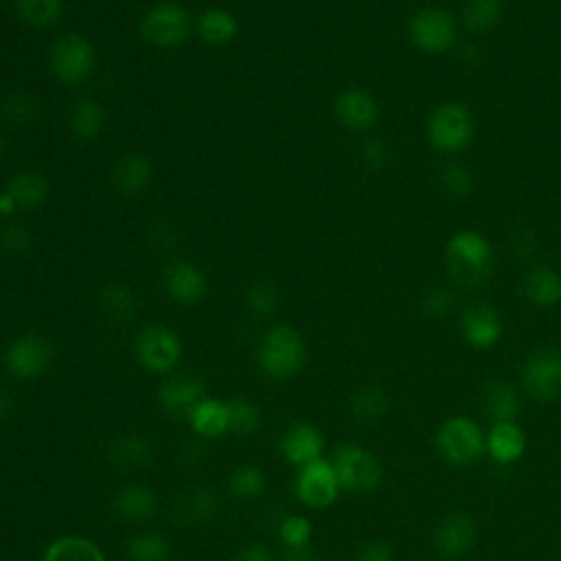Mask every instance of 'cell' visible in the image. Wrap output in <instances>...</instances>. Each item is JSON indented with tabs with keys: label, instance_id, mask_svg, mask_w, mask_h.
Masks as SVG:
<instances>
[{
	"label": "cell",
	"instance_id": "obj_19",
	"mask_svg": "<svg viewBox=\"0 0 561 561\" xmlns=\"http://www.w3.org/2000/svg\"><path fill=\"white\" fill-rule=\"evenodd\" d=\"M460 331L469 346L484 351L495 346L502 337V320L493 305L476 302L462 311Z\"/></svg>",
	"mask_w": 561,
	"mask_h": 561
},
{
	"label": "cell",
	"instance_id": "obj_26",
	"mask_svg": "<svg viewBox=\"0 0 561 561\" xmlns=\"http://www.w3.org/2000/svg\"><path fill=\"white\" fill-rule=\"evenodd\" d=\"M482 412L493 423L515 421L517 414H519V394H517V390L504 379L489 381L484 386V392H482Z\"/></svg>",
	"mask_w": 561,
	"mask_h": 561
},
{
	"label": "cell",
	"instance_id": "obj_1",
	"mask_svg": "<svg viewBox=\"0 0 561 561\" xmlns=\"http://www.w3.org/2000/svg\"><path fill=\"white\" fill-rule=\"evenodd\" d=\"M307 362V344L298 329L289 324L270 327L259 346L256 364L261 373L274 381H285L296 377Z\"/></svg>",
	"mask_w": 561,
	"mask_h": 561
},
{
	"label": "cell",
	"instance_id": "obj_3",
	"mask_svg": "<svg viewBox=\"0 0 561 561\" xmlns=\"http://www.w3.org/2000/svg\"><path fill=\"white\" fill-rule=\"evenodd\" d=\"M434 443L438 456L451 467H469L486 451V434L471 416L465 414L445 419L434 436Z\"/></svg>",
	"mask_w": 561,
	"mask_h": 561
},
{
	"label": "cell",
	"instance_id": "obj_22",
	"mask_svg": "<svg viewBox=\"0 0 561 561\" xmlns=\"http://www.w3.org/2000/svg\"><path fill=\"white\" fill-rule=\"evenodd\" d=\"M526 451V432L515 423H493L486 434V454L497 465H513Z\"/></svg>",
	"mask_w": 561,
	"mask_h": 561
},
{
	"label": "cell",
	"instance_id": "obj_45",
	"mask_svg": "<svg viewBox=\"0 0 561 561\" xmlns=\"http://www.w3.org/2000/svg\"><path fill=\"white\" fill-rule=\"evenodd\" d=\"M359 158H362L364 167H368V169H373V171H379V169H383V167L388 164L390 153H388V147H386L383 140L370 138V140H366V142L362 145Z\"/></svg>",
	"mask_w": 561,
	"mask_h": 561
},
{
	"label": "cell",
	"instance_id": "obj_33",
	"mask_svg": "<svg viewBox=\"0 0 561 561\" xmlns=\"http://www.w3.org/2000/svg\"><path fill=\"white\" fill-rule=\"evenodd\" d=\"M129 561H169L171 541L158 530H138L125 543Z\"/></svg>",
	"mask_w": 561,
	"mask_h": 561
},
{
	"label": "cell",
	"instance_id": "obj_2",
	"mask_svg": "<svg viewBox=\"0 0 561 561\" xmlns=\"http://www.w3.org/2000/svg\"><path fill=\"white\" fill-rule=\"evenodd\" d=\"M447 267L454 280L462 287H476L484 283L493 267V248L476 230H458L445 245Z\"/></svg>",
	"mask_w": 561,
	"mask_h": 561
},
{
	"label": "cell",
	"instance_id": "obj_38",
	"mask_svg": "<svg viewBox=\"0 0 561 561\" xmlns=\"http://www.w3.org/2000/svg\"><path fill=\"white\" fill-rule=\"evenodd\" d=\"M228 408V432L237 436H250L261 427V410L248 397H230Z\"/></svg>",
	"mask_w": 561,
	"mask_h": 561
},
{
	"label": "cell",
	"instance_id": "obj_25",
	"mask_svg": "<svg viewBox=\"0 0 561 561\" xmlns=\"http://www.w3.org/2000/svg\"><path fill=\"white\" fill-rule=\"evenodd\" d=\"M191 432L210 440L228 434V408L226 401L215 397H204L186 416Z\"/></svg>",
	"mask_w": 561,
	"mask_h": 561
},
{
	"label": "cell",
	"instance_id": "obj_37",
	"mask_svg": "<svg viewBox=\"0 0 561 561\" xmlns=\"http://www.w3.org/2000/svg\"><path fill=\"white\" fill-rule=\"evenodd\" d=\"M504 11V0H467L462 4V22L471 33H489L495 28Z\"/></svg>",
	"mask_w": 561,
	"mask_h": 561
},
{
	"label": "cell",
	"instance_id": "obj_10",
	"mask_svg": "<svg viewBox=\"0 0 561 561\" xmlns=\"http://www.w3.org/2000/svg\"><path fill=\"white\" fill-rule=\"evenodd\" d=\"M522 386L535 401H557L561 397V348H535L522 366Z\"/></svg>",
	"mask_w": 561,
	"mask_h": 561
},
{
	"label": "cell",
	"instance_id": "obj_39",
	"mask_svg": "<svg viewBox=\"0 0 561 561\" xmlns=\"http://www.w3.org/2000/svg\"><path fill=\"white\" fill-rule=\"evenodd\" d=\"M39 112H42L39 99L28 92H13L0 105L2 118L11 125H28L39 116Z\"/></svg>",
	"mask_w": 561,
	"mask_h": 561
},
{
	"label": "cell",
	"instance_id": "obj_24",
	"mask_svg": "<svg viewBox=\"0 0 561 561\" xmlns=\"http://www.w3.org/2000/svg\"><path fill=\"white\" fill-rule=\"evenodd\" d=\"M153 178V164L151 160L140 151H129L123 158L116 160L112 169V182L114 186L125 195H138L147 191Z\"/></svg>",
	"mask_w": 561,
	"mask_h": 561
},
{
	"label": "cell",
	"instance_id": "obj_32",
	"mask_svg": "<svg viewBox=\"0 0 561 561\" xmlns=\"http://www.w3.org/2000/svg\"><path fill=\"white\" fill-rule=\"evenodd\" d=\"M96 302H99L101 313L107 320L116 322V324H125L127 320H131L136 316V309H138L136 294L131 291V287L121 285V283H112V285L101 287Z\"/></svg>",
	"mask_w": 561,
	"mask_h": 561
},
{
	"label": "cell",
	"instance_id": "obj_53",
	"mask_svg": "<svg viewBox=\"0 0 561 561\" xmlns=\"http://www.w3.org/2000/svg\"><path fill=\"white\" fill-rule=\"evenodd\" d=\"M0 153H2V136H0Z\"/></svg>",
	"mask_w": 561,
	"mask_h": 561
},
{
	"label": "cell",
	"instance_id": "obj_40",
	"mask_svg": "<svg viewBox=\"0 0 561 561\" xmlns=\"http://www.w3.org/2000/svg\"><path fill=\"white\" fill-rule=\"evenodd\" d=\"M278 537L285 543V548H296V546H309L311 535H313V526L311 519L300 515V513H289L283 515L278 526Z\"/></svg>",
	"mask_w": 561,
	"mask_h": 561
},
{
	"label": "cell",
	"instance_id": "obj_20",
	"mask_svg": "<svg viewBox=\"0 0 561 561\" xmlns=\"http://www.w3.org/2000/svg\"><path fill=\"white\" fill-rule=\"evenodd\" d=\"M335 118L355 131L370 129L379 118V105L375 96L362 88H346L335 96Z\"/></svg>",
	"mask_w": 561,
	"mask_h": 561
},
{
	"label": "cell",
	"instance_id": "obj_43",
	"mask_svg": "<svg viewBox=\"0 0 561 561\" xmlns=\"http://www.w3.org/2000/svg\"><path fill=\"white\" fill-rule=\"evenodd\" d=\"M33 245V234L20 224H11L0 232V248L11 254V256H24L31 252Z\"/></svg>",
	"mask_w": 561,
	"mask_h": 561
},
{
	"label": "cell",
	"instance_id": "obj_14",
	"mask_svg": "<svg viewBox=\"0 0 561 561\" xmlns=\"http://www.w3.org/2000/svg\"><path fill=\"white\" fill-rule=\"evenodd\" d=\"M204 397H208L206 379L197 373H171L158 386V403L173 419H186Z\"/></svg>",
	"mask_w": 561,
	"mask_h": 561
},
{
	"label": "cell",
	"instance_id": "obj_17",
	"mask_svg": "<svg viewBox=\"0 0 561 561\" xmlns=\"http://www.w3.org/2000/svg\"><path fill=\"white\" fill-rule=\"evenodd\" d=\"M476 543V519L462 511L447 513L434 528V548L445 559L465 557Z\"/></svg>",
	"mask_w": 561,
	"mask_h": 561
},
{
	"label": "cell",
	"instance_id": "obj_51",
	"mask_svg": "<svg viewBox=\"0 0 561 561\" xmlns=\"http://www.w3.org/2000/svg\"><path fill=\"white\" fill-rule=\"evenodd\" d=\"M18 210V204L13 199V195L9 191H2L0 193V217H9Z\"/></svg>",
	"mask_w": 561,
	"mask_h": 561
},
{
	"label": "cell",
	"instance_id": "obj_31",
	"mask_svg": "<svg viewBox=\"0 0 561 561\" xmlns=\"http://www.w3.org/2000/svg\"><path fill=\"white\" fill-rule=\"evenodd\" d=\"M7 191L13 195L18 208L35 210V208H39V206L48 199L50 184H48V180H46L42 173H37V171H18V173L9 180Z\"/></svg>",
	"mask_w": 561,
	"mask_h": 561
},
{
	"label": "cell",
	"instance_id": "obj_4",
	"mask_svg": "<svg viewBox=\"0 0 561 561\" xmlns=\"http://www.w3.org/2000/svg\"><path fill=\"white\" fill-rule=\"evenodd\" d=\"M48 66L59 83L68 88L81 85L96 68L94 44L81 33H66L53 42Z\"/></svg>",
	"mask_w": 561,
	"mask_h": 561
},
{
	"label": "cell",
	"instance_id": "obj_50",
	"mask_svg": "<svg viewBox=\"0 0 561 561\" xmlns=\"http://www.w3.org/2000/svg\"><path fill=\"white\" fill-rule=\"evenodd\" d=\"M280 561H320V557L311 546H296V548H285Z\"/></svg>",
	"mask_w": 561,
	"mask_h": 561
},
{
	"label": "cell",
	"instance_id": "obj_15",
	"mask_svg": "<svg viewBox=\"0 0 561 561\" xmlns=\"http://www.w3.org/2000/svg\"><path fill=\"white\" fill-rule=\"evenodd\" d=\"M278 454L285 462L294 467H305L318 458H322L324 451V436L322 432L305 421H296L283 430L278 436Z\"/></svg>",
	"mask_w": 561,
	"mask_h": 561
},
{
	"label": "cell",
	"instance_id": "obj_16",
	"mask_svg": "<svg viewBox=\"0 0 561 561\" xmlns=\"http://www.w3.org/2000/svg\"><path fill=\"white\" fill-rule=\"evenodd\" d=\"M162 285H164L167 294L171 296V300H175L178 305H184V307L202 302V298L206 296V289H208V280H206V274L202 272V267L191 261H180V259L164 265Z\"/></svg>",
	"mask_w": 561,
	"mask_h": 561
},
{
	"label": "cell",
	"instance_id": "obj_8",
	"mask_svg": "<svg viewBox=\"0 0 561 561\" xmlns=\"http://www.w3.org/2000/svg\"><path fill=\"white\" fill-rule=\"evenodd\" d=\"M331 465L340 486L348 493H373L383 480V467L379 458L357 443L337 445Z\"/></svg>",
	"mask_w": 561,
	"mask_h": 561
},
{
	"label": "cell",
	"instance_id": "obj_5",
	"mask_svg": "<svg viewBox=\"0 0 561 561\" xmlns=\"http://www.w3.org/2000/svg\"><path fill=\"white\" fill-rule=\"evenodd\" d=\"M425 134L434 149L443 153H456L473 140V114L460 101H445L430 112Z\"/></svg>",
	"mask_w": 561,
	"mask_h": 561
},
{
	"label": "cell",
	"instance_id": "obj_42",
	"mask_svg": "<svg viewBox=\"0 0 561 561\" xmlns=\"http://www.w3.org/2000/svg\"><path fill=\"white\" fill-rule=\"evenodd\" d=\"M454 302H456V296L449 287H432L423 294L421 309L430 318H445L447 313H451Z\"/></svg>",
	"mask_w": 561,
	"mask_h": 561
},
{
	"label": "cell",
	"instance_id": "obj_13",
	"mask_svg": "<svg viewBox=\"0 0 561 561\" xmlns=\"http://www.w3.org/2000/svg\"><path fill=\"white\" fill-rule=\"evenodd\" d=\"M219 513V493L210 484H191L180 489L169 506V517L180 528H197Z\"/></svg>",
	"mask_w": 561,
	"mask_h": 561
},
{
	"label": "cell",
	"instance_id": "obj_9",
	"mask_svg": "<svg viewBox=\"0 0 561 561\" xmlns=\"http://www.w3.org/2000/svg\"><path fill=\"white\" fill-rule=\"evenodd\" d=\"M55 359V346L48 337L39 333L18 335L4 351V368L11 377L31 381L39 379Z\"/></svg>",
	"mask_w": 561,
	"mask_h": 561
},
{
	"label": "cell",
	"instance_id": "obj_27",
	"mask_svg": "<svg viewBox=\"0 0 561 561\" xmlns=\"http://www.w3.org/2000/svg\"><path fill=\"white\" fill-rule=\"evenodd\" d=\"M522 291L537 307H554L561 302V276L548 265H535L526 272Z\"/></svg>",
	"mask_w": 561,
	"mask_h": 561
},
{
	"label": "cell",
	"instance_id": "obj_28",
	"mask_svg": "<svg viewBox=\"0 0 561 561\" xmlns=\"http://www.w3.org/2000/svg\"><path fill=\"white\" fill-rule=\"evenodd\" d=\"M39 561H107V557L92 539L81 535H64L46 546Z\"/></svg>",
	"mask_w": 561,
	"mask_h": 561
},
{
	"label": "cell",
	"instance_id": "obj_36",
	"mask_svg": "<svg viewBox=\"0 0 561 561\" xmlns=\"http://www.w3.org/2000/svg\"><path fill=\"white\" fill-rule=\"evenodd\" d=\"M245 309L256 318H270L280 307V289L270 278H259L248 285L243 294Z\"/></svg>",
	"mask_w": 561,
	"mask_h": 561
},
{
	"label": "cell",
	"instance_id": "obj_41",
	"mask_svg": "<svg viewBox=\"0 0 561 561\" xmlns=\"http://www.w3.org/2000/svg\"><path fill=\"white\" fill-rule=\"evenodd\" d=\"M440 182H443V188L454 197H467L476 188V180L471 171L465 164H456V162H447L440 169Z\"/></svg>",
	"mask_w": 561,
	"mask_h": 561
},
{
	"label": "cell",
	"instance_id": "obj_29",
	"mask_svg": "<svg viewBox=\"0 0 561 561\" xmlns=\"http://www.w3.org/2000/svg\"><path fill=\"white\" fill-rule=\"evenodd\" d=\"M195 28L199 37L210 46H226L230 44L239 33L237 18L224 9V7H208L199 13Z\"/></svg>",
	"mask_w": 561,
	"mask_h": 561
},
{
	"label": "cell",
	"instance_id": "obj_21",
	"mask_svg": "<svg viewBox=\"0 0 561 561\" xmlns=\"http://www.w3.org/2000/svg\"><path fill=\"white\" fill-rule=\"evenodd\" d=\"M112 511L127 524H145L158 513V495L142 482H129L114 493Z\"/></svg>",
	"mask_w": 561,
	"mask_h": 561
},
{
	"label": "cell",
	"instance_id": "obj_47",
	"mask_svg": "<svg viewBox=\"0 0 561 561\" xmlns=\"http://www.w3.org/2000/svg\"><path fill=\"white\" fill-rule=\"evenodd\" d=\"M511 245L517 256H530L537 250V237L528 228H517L511 232Z\"/></svg>",
	"mask_w": 561,
	"mask_h": 561
},
{
	"label": "cell",
	"instance_id": "obj_6",
	"mask_svg": "<svg viewBox=\"0 0 561 561\" xmlns=\"http://www.w3.org/2000/svg\"><path fill=\"white\" fill-rule=\"evenodd\" d=\"M138 28L145 42H149L156 48L171 50L180 48L188 39L193 22L184 4L173 0H160L147 7Z\"/></svg>",
	"mask_w": 561,
	"mask_h": 561
},
{
	"label": "cell",
	"instance_id": "obj_46",
	"mask_svg": "<svg viewBox=\"0 0 561 561\" xmlns=\"http://www.w3.org/2000/svg\"><path fill=\"white\" fill-rule=\"evenodd\" d=\"M353 561H394V552L383 539H368L357 548Z\"/></svg>",
	"mask_w": 561,
	"mask_h": 561
},
{
	"label": "cell",
	"instance_id": "obj_35",
	"mask_svg": "<svg viewBox=\"0 0 561 561\" xmlns=\"http://www.w3.org/2000/svg\"><path fill=\"white\" fill-rule=\"evenodd\" d=\"M265 484H267V478H265L263 469L245 462V465L234 467L228 473L226 491L237 500H254L265 491Z\"/></svg>",
	"mask_w": 561,
	"mask_h": 561
},
{
	"label": "cell",
	"instance_id": "obj_49",
	"mask_svg": "<svg viewBox=\"0 0 561 561\" xmlns=\"http://www.w3.org/2000/svg\"><path fill=\"white\" fill-rule=\"evenodd\" d=\"M15 410H18L15 392L9 386L0 383V423L9 421L15 414Z\"/></svg>",
	"mask_w": 561,
	"mask_h": 561
},
{
	"label": "cell",
	"instance_id": "obj_11",
	"mask_svg": "<svg viewBox=\"0 0 561 561\" xmlns=\"http://www.w3.org/2000/svg\"><path fill=\"white\" fill-rule=\"evenodd\" d=\"M408 35L423 53H445L456 39L454 18L438 7H425L412 13L408 22Z\"/></svg>",
	"mask_w": 561,
	"mask_h": 561
},
{
	"label": "cell",
	"instance_id": "obj_23",
	"mask_svg": "<svg viewBox=\"0 0 561 561\" xmlns=\"http://www.w3.org/2000/svg\"><path fill=\"white\" fill-rule=\"evenodd\" d=\"M66 127L72 138L90 142L96 140L105 127V110L90 96H79L66 112Z\"/></svg>",
	"mask_w": 561,
	"mask_h": 561
},
{
	"label": "cell",
	"instance_id": "obj_44",
	"mask_svg": "<svg viewBox=\"0 0 561 561\" xmlns=\"http://www.w3.org/2000/svg\"><path fill=\"white\" fill-rule=\"evenodd\" d=\"M206 456H208L206 438H202V436H197V434L186 436V438L180 443V447H178V462H180L182 467H188V469L199 467V465L206 460Z\"/></svg>",
	"mask_w": 561,
	"mask_h": 561
},
{
	"label": "cell",
	"instance_id": "obj_30",
	"mask_svg": "<svg viewBox=\"0 0 561 561\" xmlns=\"http://www.w3.org/2000/svg\"><path fill=\"white\" fill-rule=\"evenodd\" d=\"M388 394L379 386H362L348 399V414L357 425H377L388 414Z\"/></svg>",
	"mask_w": 561,
	"mask_h": 561
},
{
	"label": "cell",
	"instance_id": "obj_18",
	"mask_svg": "<svg viewBox=\"0 0 561 561\" xmlns=\"http://www.w3.org/2000/svg\"><path fill=\"white\" fill-rule=\"evenodd\" d=\"M105 460L110 467L123 473L140 471L153 460V445L145 434L121 432L105 447Z\"/></svg>",
	"mask_w": 561,
	"mask_h": 561
},
{
	"label": "cell",
	"instance_id": "obj_12",
	"mask_svg": "<svg viewBox=\"0 0 561 561\" xmlns=\"http://www.w3.org/2000/svg\"><path fill=\"white\" fill-rule=\"evenodd\" d=\"M294 491H296V497L305 506L327 508L337 500L342 486H340V480L335 476V469H333L331 460L318 458V460L298 469Z\"/></svg>",
	"mask_w": 561,
	"mask_h": 561
},
{
	"label": "cell",
	"instance_id": "obj_34",
	"mask_svg": "<svg viewBox=\"0 0 561 561\" xmlns=\"http://www.w3.org/2000/svg\"><path fill=\"white\" fill-rule=\"evenodd\" d=\"M15 11L26 26L44 31L61 20L64 0H15Z\"/></svg>",
	"mask_w": 561,
	"mask_h": 561
},
{
	"label": "cell",
	"instance_id": "obj_52",
	"mask_svg": "<svg viewBox=\"0 0 561 561\" xmlns=\"http://www.w3.org/2000/svg\"><path fill=\"white\" fill-rule=\"evenodd\" d=\"M478 55H480V53H478V48H476L473 44H465L462 50H460L462 61H469V64H471V61H478Z\"/></svg>",
	"mask_w": 561,
	"mask_h": 561
},
{
	"label": "cell",
	"instance_id": "obj_7",
	"mask_svg": "<svg viewBox=\"0 0 561 561\" xmlns=\"http://www.w3.org/2000/svg\"><path fill=\"white\" fill-rule=\"evenodd\" d=\"M182 337L171 327L160 322L145 324L134 337L136 362L153 375H171L182 362Z\"/></svg>",
	"mask_w": 561,
	"mask_h": 561
},
{
	"label": "cell",
	"instance_id": "obj_48",
	"mask_svg": "<svg viewBox=\"0 0 561 561\" xmlns=\"http://www.w3.org/2000/svg\"><path fill=\"white\" fill-rule=\"evenodd\" d=\"M232 561H274V554L265 543H245L237 550Z\"/></svg>",
	"mask_w": 561,
	"mask_h": 561
}]
</instances>
